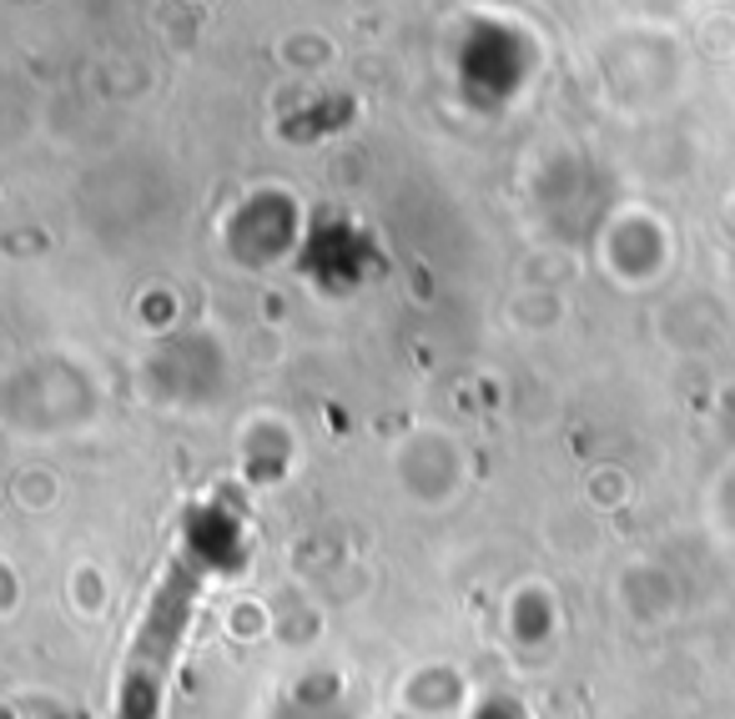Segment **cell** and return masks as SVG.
I'll return each mask as SVG.
<instances>
[{"label": "cell", "instance_id": "obj_1", "mask_svg": "<svg viewBox=\"0 0 735 719\" xmlns=\"http://www.w3.org/2000/svg\"><path fill=\"white\" fill-rule=\"evenodd\" d=\"M202 559L192 553V543L171 559V569L161 573L157 593H151L147 613L131 639V655L121 665V685H117V709L111 719H157L161 715V695L171 685V665H177V649L187 639L192 625V609L202 599Z\"/></svg>", "mask_w": 735, "mask_h": 719}]
</instances>
